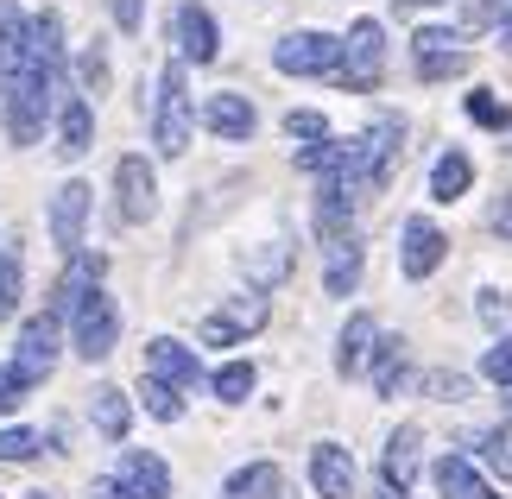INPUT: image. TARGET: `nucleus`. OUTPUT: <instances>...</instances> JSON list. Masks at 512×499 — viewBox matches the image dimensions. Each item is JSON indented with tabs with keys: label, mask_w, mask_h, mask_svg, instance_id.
Returning a JSON list of instances; mask_svg holds the SVG:
<instances>
[{
	"label": "nucleus",
	"mask_w": 512,
	"mask_h": 499,
	"mask_svg": "<svg viewBox=\"0 0 512 499\" xmlns=\"http://www.w3.org/2000/svg\"><path fill=\"white\" fill-rule=\"evenodd\" d=\"M399 139H405V121H399V114H380V121H373L361 139H348V146H342L336 177H342L354 196L380 190V184H386V171H392V158H399Z\"/></svg>",
	"instance_id": "1"
},
{
	"label": "nucleus",
	"mask_w": 512,
	"mask_h": 499,
	"mask_svg": "<svg viewBox=\"0 0 512 499\" xmlns=\"http://www.w3.org/2000/svg\"><path fill=\"white\" fill-rule=\"evenodd\" d=\"M51 95H57V76H45L38 64H26L7 83V139L13 146H38L45 114H51Z\"/></svg>",
	"instance_id": "2"
},
{
	"label": "nucleus",
	"mask_w": 512,
	"mask_h": 499,
	"mask_svg": "<svg viewBox=\"0 0 512 499\" xmlns=\"http://www.w3.org/2000/svg\"><path fill=\"white\" fill-rule=\"evenodd\" d=\"M190 83H184V64H165L159 70V102H152V146H159L165 158H177L190 146Z\"/></svg>",
	"instance_id": "3"
},
{
	"label": "nucleus",
	"mask_w": 512,
	"mask_h": 499,
	"mask_svg": "<svg viewBox=\"0 0 512 499\" xmlns=\"http://www.w3.org/2000/svg\"><path fill=\"white\" fill-rule=\"evenodd\" d=\"M57 348H64V323L45 310V316H32L26 329H19V354H13V386L19 392H32L38 379H51V367H57Z\"/></svg>",
	"instance_id": "4"
},
{
	"label": "nucleus",
	"mask_w": 512,
	"mask_h": 499,
	"mask_svg": "<svg viewBox=\"0 0 512 499\" xmlns=\"http://www.w3.org/2000/svg\"><path fill=\"white\" fill-rule=\"evenodd\" d=\"M114 335H121V310H114V297L95 285L83 304L70 310V348L83 354V361H102V354L114 348Z\"/></svg>",
	"instance_id": "5"
},
{
	"label": "nucleus",
	"mask_w": 512,
	"mask_h": 499,
	"mask_svg": "<svg viewBox=\"0 0 512 499\" xmlns=\"http://www.w3.org/2000/svg\"><path fill=\"white\" fill-rule=\"evenodd\" d=\"M386 70V32L380 19H354V32L342 38V64H336V83L342 89H373Z\"/></svg>",
	"instance_id": "6"
},
{
	"label": "nucleus",
	"mask_w": 512,
	"mask_h": 499,
	"mask_svg": "<svg viewBox=\"0 0 512 499\" xmlns=\"http://www.w3.org/2000/svg\"><path fill=\"white\" fill-rule=\"evenodd\" d=\"M114 215L133 222V228L159 215V177H152V165H146L140 152L114 158Z\"/></svg>",
	"instance_id": "7"
},
{
	"label": "nucleus",
	"mask_w": 512,
	"mask_h": 499,
	"mask_svg": "<svg viewBox=\"0 0 512 499\" xmlns=\"http://www.w3.org/2000/svg\"><path fill=\"white\" fill-rule=\"evenodd\" d=\"M272 64H279L285 76H336L342 38H329V32H291V38L272 45Z\"/></svg>",
	"instance_id": "8"
},
{
	"label": "nucleus",
	"mask_w": 512,
	"mask_h": 499,
	"mask_svg": "<svg viewBox=\"0 0 512 499\" xmlns=\"http://www.w3.org/2000/svg\"><path fill=\"white\" fill-rule=\"evenodd\" d=\"M266 316H272V304H266L260 291H247V297H234V304L203 316V342L209 348H234V342H247V335H260Z\"/></svg>",
	"instance_id": "9"
},
{
	"label": "nucleus",
	"mask_w": 512,
	"mask_h": 499,
	"mask_svg": "<svg viewBox=\"0 0 512 499\" xmlns=\"http://www.w3.org/2000/svg\"><path fill=\"white\" fill-rule=\"evenodd\" d=\"M443 247H449L443 228L424 222V215H411L405 234H399V272H405V278H430V272L443 266Z\"/></svg>",
	"instance_id": "10"
},
{
	"label": "nucleus",
	"mask_w": 512,
	"mask_h": 499,
	"mask_svg": "<svg viewBox=\"0 0 512 499\" xmlns=\"http://www.w3.org/2000/svg\"><path fill=\"white\" fill-rule=\"evenodd\" d=\"M171 32H177V51H184V64H209V57L222 51V32H215V19L196 7V0H184V7L171 13Z\"/></svg>",
	"instance_id": "11"
},
{
	"label": "nucleus",
	"mask_w": 512,
	"mask_h": 499,
	"mask_svg": "<svg viewBox=\"0 0 512 499\" xmlns=\"http://www.w3.org/2000/svg\"><path fill=\"white\" fill-rule=\"evenodd\" d=\"M89 184H64L51 196V241L64 247V253H76L83 247V228H89Z\"/></svg>",
	"instance_id": "12"
},
{
	"label": "nucleus",
	"mask_w": 512,
	"mask_h": 499,
	"mask_svg": "<svg viewBox=\"0 0 512 499\" xmlns=\"http://www.w3.org/2000/svg\"><path fill=\"white\" fill-rule=\"evenodd\" d=\"M133 499H171V468L159 462L152 449H127L121 455V474H114Z\"/></svg>",
	"instance_id": "13"
},
{
	"label": "nucleus",
	"mask_w": 512,
	"mask_h": 499,
	"mask_svg": "<svg viewBox=\"0 0 512 499\" xmlns=\"http://www.w3.org/2000/svg\"><path fill=\"white\" fill-rule=\"evenodd\" d=\"M354 209H361V196H354L336 171H323V190H317V234L323 241H336V234H354Z\"/></svg>",
	"instance_id": "14"
},
{
	"label": "nucleus",
	"mask_w": 512,
	"mask_h": 499,
	"mask_svg": "<svg viewBox=\"0 0 512 499\" xmlns=\"http://www.w3.org/2000/svg\"><path fill=\"white\" fill-rule=\"evenodd\" d=\"M361 285V241L354 234H336V241H323V291L329 297H354Z\"/></svg>",
	"instance_id": "15"
},
{
	"label": "nucleus",
	"mask_w": 512,
	"mask_h": 499,
	"mask_svg": "<svg viewBox=\"0 0 512 499\" xmlns=\"http://www.w3.org/2000/svg\"><path fill=\"white\" fill-rule=\"evenodd\" d=\"M418 462H424V430L418 424H399L392 430V443H386V462H380V474H386V487H411L418 481Z\"/></svg>",
	"instance_id": "16"
},
{
	"label": "nucleus",
	"mask_w": 512,
	"mask_h": 499,
	"mask_svg": "<svg viewBox=\"0 0 512 499\" xmlns=\"http://www.w3.org/2000/svg\"><path fill=\"white\" fill-rule=\"evenodd\" d=\"M310 487H317L323 499H348L354 493V462L342 443H317L310 449Z\"/></svg>",
	"instance_id": "17"
},
{
	"label": "nucleus",
	"mask_w": 512,
	"mask_h": 499,
	"mask_svg": "<svg viewBox=\"0 0 512 499\" xmlns=\"http://www.w3.org/2000/svg\"><path fill=\"white\" fill-rule=\"evenodd\" d=\"M146 367H152V379H165V386H196L203 379V367H196V354L184 348V342H171V335H159V342L146 348Z\"/></svg>",
	"instance_id": "18"
},
{
	"label": "nucleus",
	"mask_w": 512,
	"mask_h": 499,
	"mask_svg": "<svg viewBox=\"0 0 512 499\" xmlns=\"http://www.w3.org/2000/svg\"><path fill=\"white\" fill-rule=\"evenodd\" d=\"M203 121H209V133L215 139H253V102L247 95H234V89H222V95H209V108H203Z\"/></svg>",
	"instance_id": "19"
},
{
	"label": "nucleus",
	"mask_w": 512,
	"mask_h": 499,
	"mask_svg": "<svg viewBox=\"0 0 512 499\" xmlns=\"http://www.w3.org/2000/svg\"><path fill=\"white\" fill-rule=\"evenodd\" d=\"M0 64H7V83L32 64V19L13 0H0Z\"/></svg>",
	"instance_id": "20"
},
{
	"label": "nucleus",
	"mask_w": 512,
	"mask_h": 499,
	"mask_svg": "<svg viewBox=\"0 0 512 499\" xmlns=\"http://www.w3.org/2000/svg\"><path fill=\"white\" fill-rule=\"evenodd\" d=\"M437 493H443V499H500L494 487H487V474L468 462V455H443V462H437Z\"/></svg>",
	"instance_id": "21"
},
{
	"label": "nucleus",
	"mask_w": 512,
	"mask_h": 499,
	"mask_svg": "<svg viewBox=\"0 0 512 499\" xmlns=\"http://www.w3.org/2000/svg\"><path fill=\"white\" fill-rule=\"evenodd\" d=\"M95 278H102V259H83V253H70V266H64V278H57V297H51V316L64 323V316L83 304V297L95 291Z\"/></svg>",
	"instance_id": "22"
},
{
	"label": "nucleus",
	"mask_w": 512,
	"mask_h": 499,
	"mask_svg": "<svg viewBox=\"0 0 512 499\" xmlns=\"http://www.w3.org/2000/svg\"><path fill=\"white\" fill-rule=\"evenodd\" d=\"M89 139H95L89 102H83V95H64V108H57V152H64V158H83Z\"/></svg>",
	"instance_id": "23"
},
{
	"label": "nucleus",
	"mask_w": 512,
	"mask_h": 499,
	"mask_svg": "<svg viewBox=\"0 0 512 499\" xmlns=\"http://www.w3.org/2000/svg\"><path fill=\"white\" fill-rule=\"evenodd\" d=\"M89 417H95V430H102L108 443H121L127 424H133V405H127L121 386H95V392H89Z\"/></svg>",
	"instance_id": "24"
},
{
	"label": "nucleus",
	"mask_w": 512,
	"mask_h": 499,
	"mask_svg": "<svg viewBox=\"0 0 512 499\" xmlns=\"http://www.w3.org/2000/svg\"><path fill=\"white\" fill-rule=\"evenodd\" d=\"M367 342H373V316H348V323H342V342H336V373L342 379L367 373Z\"/></svg>",
	"instance_id": "25"
},
{
	"label": "nucleus",
	"mask_w": 512,
	"mask_h": 499,
	"mask_svg": "<svg viewBox=\"0 0 512 499\" xmlns=\"http://www.w3.org/2000/svg\"><path fill=\"white\" fill-rule=\"evenodd\" d=\"M468 184H475V165H468L462 152H443L437 171H430V196H437V203H462Z\"/></svg>",
	"instance_id": "26"
},
{
	"label": "nucleus",
	"mask_w": 512,
	"mask_h": 499,
	"mask_svg": "<svg viewBox=\"0 0 512 499\" xmlns=\"http://www.w3.org/2000/svg\"><path fill=\"white\" fill-rule=\"evenodd\" d=\"M228 499H285V474L272 462H253L241 474H228Z\"/></svg>",
	"instance_id": "27"
},
{
	"label": "nucleus",
	"mask_w": 512,
	"mask_h": 499,
	"mask_svg": "<svg viewBox=\"0 0 512 499\" xmlns=\"http://www.w3.org/2000/svg\"><path fill=\"white\" fill-rule=\"evenodd\" d=\"M399 386H405V342H399V335H386L380 354H373V392L392 398Z\"/></svg>",
	"instance_id": "28"
},
{
	"label": "nucleus",
	"mask_w": 512,
	"mask_h": 499,
	"mask_svg": "<svg viewBox=\"0 0 512 499\" xmlns=\"http://www.w3.org/2000/svg\"><path fill=\"white\" fill-rule=\"evenodd\" d=\"M462 108H468V121H475V127H487V133H506V121H512V114H506V102H500L494 89H475Z\"/></svg>",
	"instance_id": "29"
},
{
	"label": "nucleus",
	"mask_w": 512,
	"mask_h": 499,
	"mask_svg": "<svg viewBox=\"0 0 512 499\" xmlns=\"http://www.w3.org/2000/svg\"><path fill=\"white\" fill-rule=\"evenodd\" d=\"M19 278H26V259H19L13 247H0V323L19 310Z\"/></svg>",
	"instance_id": "30"
},
{
	"label": "nucleus",
	"mask_w": 512,
	"mask_h": 499,
	"mask_svg": "<svg viewBox=\"0 0 512 499\" xmlns=\"http://www.w3.org/2000/svg\"><path fill=\"white\" fill-rule=\"evenodd\" d=\"M209 386H215V398H222V405H241V398L253 392V367H247V361H228L222 373L209 379Z\"/></svg>",
	"instance_id": "31"
},
{
	"label": "nucleus",
	"mask_w": 512,
	"mask_h": 499,
	"mask_svg": "<svg viewBox=\"0 0 512 499\" xmlns=\"http://www.w3.org/2000/svg\"><path fill=\"white\" fill-rule=\"evenodd\" d=\"M140 398H146V411L159 417V424H177V417H184V398H177V386H165V379H146Z\"/></svg>",
	"instance_id": "32"
},
{
	"label": "nucleus",
	"mask_w": 512,
	"mask_h": 499,
	"mask_svg": "<svg viewBox=\"0 0 512 499\" xmlns=\"http://www.w3.org/2000/svg\"><path fill=\"white\" fill-rule=\"evenodd\" d=\"M468 70V51L456 45V51H430V57H418V76L424 83H449V76H462Z\"/></svg>",
	"instance_id": "33"
},
{
	"label": "nucleus",
	"mask_w": 512,
	"mask_h": 499,
	"mask_svg": "<svg viewBox=\"0 0 512 499\" xmlns=\"http://www.w3.org/2000/svg\"><path fill=\"white\" fill-rule=\"evenodd\" d=\"M462 45V32H449V26H418L411 32V57H430V51H456Z\"/></svg>",
	"instance_id": "34"
},
{
	"label": "nucleus",
	"mask_w": 512,
	"mask_h": 499,
	"mask_svg": "<svg viewBox=\"0 0 512 499\" xmlns=\"http://www.w3.org/2000/svg\"><path fill=\"white\" fill-rule=\"evenodd\" d=\"M32 455H38V430H26V424L0 430V462H32Z\"/></svg>",
	"instance_id": "35"
},
{
	"label": "nucleus",
	"mask_w": 512,
	"mask_h": 499,
	"mask_svg": "<svg viewBox=\"0 0 512 499\" xmlns=\"http://www.w3.org/2000/svg\"><path fill=\"white\" fill-rule=\"evenodd\" d=\"M285 272H291V259H285V253H247V278H260V285H266V278L279 285Z\"/></svg>",
	"instance_id": "36"
},
{
	"label": "nucleus",
	"mask_w": 512,
	"mask_h": 499,
	"mask_svg": "<svg viewBox=\"0 0 512 499\" xmlns=\"http://www.w3.org/2000/svg\"><path fill=\"white\" fill-rule=\"evenodd\" d=\"M481 373H487V379H500V386H512V335H506V342H494V348H487Z\"/></svg>",
	"instance_id": "37"
},
{
	"label": "nucleus",
	"mask_w": 512,
	"mask_h": 499,
	"mask_svg": "<svg viewBox=\"0 0 512 499\" xmlns=\"http://www.w3.org/2000/svg\"><path fill=\"white\" fill-rule=\"evenodd\" d=\"M418 386L437 392V398H468V379L462 373H418Z\"/></svg>",
	"instance_id": "38"
},
{
	"label": "nucleus",
	"mask_w": 512,
	"mask_h": 499,
	"mask_svg": "<svg viewBox=\"0 0 512 499\" xmlns=\"http://www.w3.org/2000/svg\"><path fill=\"white\" fill-rule=\"evenodd\" d=\"M500 19V0H462V32H481Z\"/></svg>",
	"instance_id": "39"
},
{
	"label": "nucleus",
	"mask_w": 512,
	"mask_h": 499,
	"mask_svg": "<svg viewBox=\"0 0 512 499\" xmlns=\"http://www.w3.org/2000/svg\"><path fill=\"white\" fill-rule=\"evenodd\" d=\"M285 127L298 133V139H310V146H323V139H329V121H323V114H291Z\"/></svg>",
	"instance_id": "40"
},
{
	"label": "nucleus",
	"mask_w": 512,
	"mask_h": 499,
	"mask_svg": "<svg viewBox=\"0 0 512 499\" xmlns=\"http://www.w3.org/2000/svg\"><path fill=\"white\" fill-rule=\"evenodd\" d=\"M481 323H494V329H512V297L487 291V297H481Z\"/></svg>",
	"instance_id": "41"
},
{
	"label": "nucleus",
	"mask_w": 512,
	"mask_h": 499,
	"mask_svg": "<svg viewBox=\"0 0 512 499\" xmlns=\"http://www.w3.org/2000/svg\"><path fill=\"white\" fill-rule=\"evenodd\" d=\"M481 455H487L494 474H512V443H506V436H481Z\"/></svg>",
	"instance_id": "42"
},
{
	"label": "nucleus",
	"mask_w": 512,
	"mask_h": 499,
	"mask_svg": "<svg viewBox=\"0 0 512 499\" xmlns=\"http://www.w3.org/2000/svg\"><path fill=\"white\" fill-rule=\"evenodd\" d=\"M108 13L121 32H140V0H108Z\"/></svg>",
	"instance_id": "43"
},
{
	"label": "nucleus",
	"mask_w": 512,
	"mask_h": 499,
	"mask_svg": "<svg viewBox=\"0 0 512 499\" xmlns=\"http://www.w3.org/2000/svg\"><path fill=\"white\" fill-rule=\"evenodd\" d=\"M494 234H500V241H512V196H500V203H494Z\"/></svg>",
	"instance_id": "44"
},
{
	"label": "nucleus",
	"mask_w": 512,
	"mask_h": 499,
	"mask_svg": "<svg viewBox=\"0 0 512 499\" xmlns=\"http://www.w3.org/2000/svg\"><path fill=\"white\" fill-rule=\"evenodd\" d=\"M13 405H19V386H13V373H7V367H0V417H7Z\"/></svg>",
	"instance_id": "45"
},
{
	"label": "nucleus",
	"mask_w": 512,
	"mask_h": 499,
	"mask_svg": "<svg viewBox=\"0 0 512 499\" xmlns=\"http://www.w3.org/2000/svg\"><path fill=\"white\" fill-rule=\"evenodd\" d=\"M95 499H133L121 481H114V474H108V481H95Z\"/></svg>",
	"instance_id": "46"
},
{
	"label": "nucleus",
	"mask_w": 512,
	"mask_h": 499,
	"mask_svg": "<svg viewBox=\"0 0 512 499\" xmlns=\"http://www.w3.org/2000/svg\"><path fill=\"white\" fill-rule=\"evenodd\" d=\"M399 13H418V7H437V0H392Z\"/></svg>",
	"instance_id": "47"
},
{
	"label": "nucleus",
	"mask_w": 512,
	"mask_h": 499,
	"mask_svg": "<svg viewBox=\"0 0 512 499\" xmlns=\"http://www.w3.org/2000/svg\"><path fill=\"white\" fill-rule=\"evenodd\" d=\"M500 38H506V51H512V7H506V26H500Z\"/></svg>",
	"instance_id": "48"
},
{
	"label": "nucleus",
	"mask_w": 512,
	"mask_h": 499,
	"mask_svg": "<svg viewBox=\"0 0 512 499\" xmlns=\"http://www.w3.org/2000/svg\"><path fill=\"white\" fill-rule=\"evenodd\" d=\"M380 499H405V493H399V487H380Z\"/></svg>",
	"instance_id": "49"
},
{
	"label": "nucleus",
	"mask_w": 512,
	"mask_h": 499,
	"mask_svg": "<svg viewBox=\"0 0 512 499\" xmlns=\"http://www.w3.org/2000/svg\"><path fill=\"white\" fill-rule=\"evenodd\" d=\"M0 95H7V64H0Z\"/></svg>",
	"instance_id": "50"
},
{
	"label": "nucleus",
	"mask_w": 512,
	"mask_h": 499,
	"mask_svg": "<svg viewBox=\"0 0 512 499\" xmlns=\"http://www.w3.org/2000/svg\"><path fill=\"white\" fill-rule=\"evenodd\" d=\"M26 499H51V493H26Z\"/></svg>",
	"instance_id": "51"
},
{
	"label": "nucleus",
	"mask_w": 512,
	"mask_h": 499,
	"mask_svg": "<svg viewBox=\"0 0 512 499\" xmlns=\"http://www.w3.org/2000/svg\"><path fill=\"white\" fill-rule=\"evenodd\" d=\"M506 411H512V398H506Z\"/></svg>",
	"instance_id": "52"
}]
</instances>
